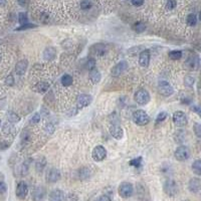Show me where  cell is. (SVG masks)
I'll return each instance as SVG.
<instances>
[{"label": "cell", "mask_w": 201, "mask_h": 201, "mask_svg": "<svg viewBox=\"0 0 201 201\" xmlns=\"http://www.w3.org/2000/svg\"><path fill=\"white\" fill-rule=\"evenodd\" d=\"M134 101L140 106H145L151 101V97L146 90L140 89L134 94Z\"/></svg>", "instance_id": "6da1fadb"}, {"label": "cell", "mask_w": 201, "mask_h": 201, "mask_svg": "<svg viewBox=\"0 0 201 201\" xmlns=\"http://www.w3.org/2000/svg\"><path fill=\"white\" fill-rule=\"evenodd\" d=\"M133 121L134 123L138 126H145L149 123L150 121V117L148 114L143 110H137L133 114Z\"/></svg>", "instance_id": "7a4b0ae2"}, {"label": "cell", "mask_w": 201, "mask_h": 201, "mask_svg": "<svg viewBox=\"0 0 201 201\" xmlns=\"http://www.w3.org/2000/svg\"><path fill=\"white\" fill-rule=\"evenodd\" d=\"M91 157H93L94 161L96 162H102L107 158V150L104 146L99 145L96 146L93 150V153H91Z\"/></svg>", "instance_id": "3957f363"}, {"label": "cell", "mask_w": 201, "mask_h": 201, "mask_svg": "<svg viewBox=\"0 0 201 201\" xmlns=\"http://www.w3.org/2000/svg\"><path fill=\"white\" fill-rule=\"evenodd\" d=\"M158 91L164 97H170L174 94V89L166 81H160L158 83Z\"/></svg>", "instance_id": "277c9868"}, {"label": "cell", "mask_w": 201, "mask_h": 201, "mask_svg": "<svg viewBox=\"0 0 201 201\" xmlns=\"http://www.w3.org/2000/svg\"><path fill=\"white\" fill-rule=\"evenodd\" d=\"M133 185L129 182H123L120 184V186L118 188L119 195L123 198H129L132 196L133 194Z\"/></svg>", "instance_id": "5b68a950"}, {"label": "cell", "mask_w": 201, "mask_h": 201, "mask_svg": "<svg viewBox=\"0 0 201 201\" xmlns=\"http://www.w3.org/2000/svg\"><path fill=\"white\" fill-rule=\"evenodd\" d=\"M91 101H93V98L90 95L81 94L77 99V109L78 110H81V109L90 106L91 104Z\"/></svg>", "instance_id": "8992f818"}, {"label": "cell", "mask_w": 201, "mask_h": 201, "mask_svg": "<svg viewBox=\"0 0 201 201\" xmlns=\"http://www.w3.org/2000/svg\"><path fill=\"white\" fill-rule=\"evenodd\" d=\"M173 123L176 125L177 127H184L186 126L188 123L187 116L185 115V113H183L181 111H177L173 114Z\"/></svg>", "instance_id": "52a82bcc"}, {"label": "cell", "mask_w": 201, "mask_h": 201, "mask_svg": "<svg viewBox=\"0 0 201 201\" xmlns=\"http://www.w3.org/2000/svg\"><path fill=\"white\" fill-rule=\"evenodd\" d=\"M174 156L175 158H176V160H178V161H186V160H188V158H189L190 156V152H189V149L187 148V147L185 146H180L178 147V148L176 149V151H175L174 153Z\"/></svg>", "instance_id": "ba28073f"}, {"label": "cell", "mask_w": 201, "mask_h": 201, "mask_svg": "<svg viewBox=\"0 0 201 201\" xmlns=\"http://www.w3.org/2000/svg\"><path fill=\"white\" fill-rule=\"evenodd\" d=\"M127 70H128V63H127V62H125V60H122V62H120L118 65H116L115 67L112 68L111 75L112 77L114 78H118L120 77L121 75H123Z\"/></svg>", "instance_id": "9c48e42d"}, {"label": "cell", "mask_w": 201, "mask_h": 201, "mask_svg": "<svg viewBox=\"0 0 201 201\" xmlns=\"http://www.w3.org/2000/svg\"><path fill=\"white\" fill-rule=\"evenodd\" d=\"M163 189H164V192L166 193L167 195H169V196H174L178 191L176 182L172 179H168L167 181L164 183Z\"/></svg>", "instance_id": "30bf717a"}, {"label": "cell", "mask_w": 201, "mask_h": 201, "mask_svg": "<svg viewBox=\"0 0 201 201\" xmlns=\"http://www.w3.org/2000/svg\"><path fill=\"white\" fill-rule=\"evenodd\" d=\"M90 52L91 54L102 57V55H105L107 53V46L103 43H96L90 47Z\"/></svg>", "instance_id": "8fae6325"}, {"label": "cell", "mask_w": 201, "mask_h": 201, "mask_svg": "<svg viewBox=\"0 0 201 201\" xmlns=\"http://www.w3.org/2000/svg\"><path fill=\"white\" fill-rule=\"evenodd\" d=\"M45 179L48 183H55L60 179V173L55 168H52L46 172V176Z\"/></svg>", "instance_id": "7c38bea8"}, {"label": "cell", "mask_w": 201, "mask_h": 201, "mask_svg": "<svg viewBox=\"0 0 201 201\" xmlns=\"http://www.w3.org/2000/svg\"><path fill=\"white\" fill-rule=\"evenodd\" d=\"M150 60H151V54H150V50L149 49H144L140 52V57H139V63L141 67H147L150 63Z\"/></svg>", "instance_id": "4fadbf2b"}, {"label": "cell", "mask_w": 201, "mask_h": 201, "mask_svg": "<svg viewBox=\"0 0 201 201\" xmlns=\"http://www.w3.org/2000/svg\"><path fill=\"white\" fill-rule=\"evenodd\" d=\"M27 193H28V187L27 184L23 181L19 182L16 187V196L20 199H24L26 197Z\"/></svg>", "instance_id": "5bb4252c"}, {"label": "cell", "mask_w": 201, "mask_h": 201, "mask_svg": "<svg viewBox=\"0 0 201 201\" xmlns=\"http://www.w3.org/2000/svg\"><path fill=\"white\" fill-rule=\"evenodd\" d=\"M46 195V190L42 186H37L32 192V198L33 201H42Z\"/></svg>", "instance_id": "9a60e30c"}, {"label": "cell", "mask_w": 201, "mask_h": 201, "mask_svg": "<svg viewBox=\"0 0 201 201\" xmlns=\"http://www.w3.org/2000/svg\"><path fill=\"white\" fill-rule=\"evenodd\" d=\"M110 134L113 138L121 140L124 136V131L120 127V125H112L110 127Z\"/></svg>", "instance_id": "2e32d148"}, {"label": "cell", "mask_w": 201, "mask_h": 201, "mask_svg": "<svg viewBox=\"0 0 201 201\" xmlns=\"http://www.w3.org/2000/svg\"><path fill=\"white\" fill-rule=\"evenodd\" d=\"M42 57H43V60H46V62H50V60H54L55 57H57V50H55L54 47L48 46L43 50Z\"/></svg>", "instance_id": "e0dca14e"}, {"label": "cell", "mask_w": 201, "mask_h": 201, "mask_svg": "<svg viewBox=\"0 0 201 201\" xmlns=\"http://www.w3.org/2000/svg\"><path fill=\"white\" fill-rule=\"evenodd\" d=\"M27 67H28V62H27L26 60H19V62L16 63V65H15V73L18 75H23L25 72H26Z\"/></svg>", "instance_id": "ac0fdd59"}, {"label": "cell", "mask_w": 201, "mask_h": 201, "mask_svg": "<svg viewBox=\"0 0 201 201\" xmlns=\"http://www.w3.org/2000/svg\"><path fill=\"white\" fill-rule=\"evenodd\" d=\"M189 190L193 193H197L201 189V180L198 178H193L189 181Z\"/></svg>", "instance_id": "d6986e66"}, {"label": "cell", "mask_w": 201, "mask_h": 201, "mask_svg": "<svg viewBox=\"0 0 201 201\" xmlns=\"http://www.w3.org/2000/svg\"><path fill=\"white\" fill-rule=\"evenodd\" d=\"M65 199V194L60 189H54L50 192L49 200L50 201H62Z\"/></svg>", "instance_id": "ffe728a7"}, {"label": "cell", "mask_w": 201, "mask_h": 201, "mask_svg": "<svg viewBox=\"0 0 201 201\" xmlns=\"http://www.w3.org/2000/svg\"><path fill=\"white\" fill-rule=\"evenodd\" d=\"M89 77H90V80H91V83L97 85V83H99L101 81L102 75H101V73L95 67V68H93V70H90V75H89Z\"/></svg>", "instance_id": "44dd1931"}, {"label": "cell", "mask_w": 201, "mask_h": 201, "mask_svg": "<svg viewBox=\"0 0 201 201\" xmlns=\"http://www.w3.org/2000/svg\"><path fill=\"white\" fill-rule=\"evenodd\" d=\"M198 60H198L197 57H190L186 60V67L190 68V70H195V68L198 67V65H199Z\"/></svg>", "instance_id": "7402d4cb"}, {"label": "cell", "mask_w": 201, "mask_h": 201, "mask_svg": "<svg viewBox=\"0 0 201 201\" xmlns=\"http://www.w3.org/2000/svg\"><path fill=\"white\" fill-rule=\"evenodd\" d=\"M34 89H35V91H38V93L43 94L48 91V89H49V83H46V81H39V83H37L36 85H35Z\"/></svg>", "instance_id": "603a6c76"}, {"label": "cell", "mask_w": 201, "mask_h": 201, "mask_svg": "<svg viewBox=\"0 0 201 201\" xmlns=\"http://www.w3.org/2000/svg\"><path fill=\"white\" fill-rule=\"evenodd\" d=\"M78 176H80L81 180H86L91 177V170L88 167L81 168L78 171Z\"/></svg>", "instance_id": "cb8c5ba5"}, {"label": "cell", "mask_w": 201, "mask_h": 201, "mask_svg": "<svg viewBox=\"0 0 201 201\" xmlns=\"http://www.w3.org/2000/svg\"><path fill=\"white\" fill-rule=\"evenodd\" d=\"M45 166H46V160H45V158H43V157L37 159L36 162H35V169H36V171L39 173L43 171V169L45 168Z\"/></svg>", "instance_id": "d4e9b609"}, {"label": "cell", "mask_w": 201, "mask_h": 201, "mask_svg": "<svg viewBox=\"0 0 201 201\" xmlns=\"http://www.w3.org/2000/svg\"><path fill=\"white\" fill-rule=\"evenodd\" d=\"M3 132L5 135H13L15 134V128L12 123H5L3 126Z\"/></svg>", "instance_id": "484cf974"}, {"label": "cell", "mask_w": 201, "mask_h": 201, "mask_svg": "<svg viewBox=\"0 0 201 201\" xmlns=\"http://www.w3.org/2000/svg\"><path fill=\"white\" fill-rule=\"evenodd\" d=\"M73 77L70 75H63L62 80H60V83H62V85L63 86H70L73 85Z\"/></svg>", "instance_id": "4316f807"}, {"label": "cell", "mask_w": 201, "mask_h": 201, "mask_svg": "<svg viewBox=\"0 0 201 201\" xmlns=\"http://www.w3.org/2000/svg\"><path fill=\"white\" fill-rule=\"evenodd\" d=\"M192 171L194 174L201 176V160H195L192 163Z\"/></svg>", "instance_id": "83f0119b"}, {"label": "cell", "mask_w": 201, "mask_h": 201, "mask_svg": "<svg viewBox=\"0 0 201 201\" xmlns=\"http://www.w3.org/2000/svg\"><path fill=\"white\" fill-rule=\"evenodd\" d=\"M133 28H134L135 31L138 32V33H142V32H144L145 29H146V24L142 21H138L134 24Z\"/></svg>", "instance_id": "f1b7e54d"}, {"label": "cell", "mask_w": 201, "mask_h": 201, "mask_svg": "<svg viewBox=\"0 0 201 201\" xmlns=\"http://www.w3.org/2000/svg\"><path fill=\"white\" fill-rule=\"evenodd\" d=\"M169 57L172 60H179L182 57V52L181 50H172L169 52Z\"/></svg>", "instance_id": "f546056e"}, {"label": "cell", "mask_w": 201, "mask_h": 201, "mask_svg": "<svg viewBox=\"0 0 201 201\" xmlns=\"http://www.w3.org/2000/svg\"><path fill=\"white\" fill-rule=\"evenodd\" d=\"M142 161H143V158H142V157H137V158L132 159L131 161L129 162V164H130V166H133L135 168H139V167H141Z\"/></svg>", "instance_id": "4dcf8cb0"}, {"label": "cell", "mask_w": 201, "mask_h": 201, "mask_svg": "<svg viewBox=\"0 0 201 201\" xmlns=\"http://www.w3.org/2000/svg\"><path fill=\"white\" fill-rule=\"evenodd\" d=\"M186 22H187V24L189 25V26H194V25L197 23V17H196V15L193 14V13L189 14L187 16Z\"/></svg>", "instance_id": "1f68e13d"}, {"label": "cell", "mask_w": 201, "mask_h": 201, "mask_svg": "<svg viewBox=\"0 0 201 201\" xmlns=\"http://www.w3.org/2000/svg\"><path fill=\"white\" fill-rule=\"evenodd\" d=\"M7 119H8V121L12 124L17 123V122H19V120H20L19 116L17 115V114L13 113V112H10V113H8V115H7Z\"/></svg>", "instance_id": "d6a6232c"}, {"label": "cell", "mask_w": 201, "mask_h": 201, "mask_svg": "<svg viewBox=\"0 0 201 201\" xmlns=\"http://www.w3.org/2000/svg\"><path fill=\"white\" fill-rule=\"evenodd\" d=\"M44 130L48 135H52L54 133V130H55L54 125H53L52 122H47V123L44 125Z\"/></svg>", "instance_id": "836d02e7"}, {"label": "cell", "mask_w": 201, "mask_h": 201, "mask_svg": "<svg viewBox=\"0 0 201 201\" xmlns=\"http://www.w3.org/2000/svg\"><path fill=\"white\" fill-rule=\"evenodd\" d=\"M167 116H168L167 112H165V111L160 112V113L158 114V116L156 117V124L158 125L159 123H161V122L165 121V120H166V118H167Z\"/></svg>", "instance_id": "e575fe53"}, {"label": "cell", "mask_w": 201, "mask_h": 201, "mask_svg": "<svg viewBox=\"0 0 201 201\" xmlns=\"http://www.w3.org/2000/svg\"><path fill=\"white\" fill-rule=\"evenodd\" d=\"M18 21L21 25L28 22V17H27V14L25 12H20L18 14Z\"/></svg>", "instance_id": "d590c367"}, {"label": "cell", "mask_w": 201, "mask_h": 201, "mask_svg": "<svg viewBox=\"0 0 201 201\" xmlns=\"http://www.w3.org/2000/svg\"><path fill=\"white\" fill-rule=\"evenodd\" d=\"M34 27H37L36 24H32V23H25L23 25H21V26L17 27L16 30L17 31H21V30H26V29H31V28H34Z\"/></svg>", "instance_id": "8d00e7d4"}, {"label": "cell", "mask_w": 201, "mask_h": 201, "mask_svg": "<svg viewBox=\"0 0 201 201\" xmlns=\"http://www.w3.org/2000/svg\"><path fill=\"white\" fill-rule=\"evenodd\" d=\"M109 121L111 122L112 125H120V119H119V117L116 113H113L109 117Z\"/></svg>", "instance_id": "74e56055"}, {"label": "cell", "mask_w": 201, "mask_h": 201, "mask_svg": "<svg viewBox=\"0 0 201 201\" xmlns=\"http://www.w3.org/2000/svg\"><path fill=\"white\" fill-rule=\"evenodd\" d=\"M65 201H78V196L75 193H68L65 196Z\"/></svg>", "instance_id": "f35d334b"}, {"label": "cell", "mask_w": 201, "mask_h": 201, "mask_svg": "<svg viewBox=\"0 0 201 201\" xmlns=\"http://www.w3.org/2000/svg\"><path fill=\"white\" fill-rule=\"evenodd\" d=\"M86 67L88 70H93V68H95L96 67V60H95V58H93V57L89 58L88 62H86Z\"/></svg>", "instance_id": "ab89813d"}, {"label": "cell", "mask_w": 201, "mask_h": 201, "mask_svg": "<svg viewBox=\"0 0 201 201\" xmlns=\"http://www.w3.org/2000/svg\"><path fill=\"white\" fill-rule=\"evenodd\" d=\"M193 131H194V134L198 138H201V124L195 123L194 126H193Z\"/></svg>", "instance_id": "60d3db41"}, {"label": "cell", "mask_w": 201, "mask_h": 201, "mask_svg": "<svg viewBox=\"0 0 201 201\" xmlns=\"http://www.w3.org/2000/svg\"><path fill=\"white\" fill-rule=\"evenodd\" d=\"M40 119H41V116H40L39 113H34V115L30 118V121L29 123L30 124H37L38 122L40 121Z\"/></svg>", "instance_id": "b9f144b4"}, {"label": "cell", "mask_w": 201, "mask_h": 201, "mask_svg": "<svg viewBox=\"0 0 201 201\" xmlns=\"http://www.w3.org/2000/svg\"><path fill=\"white\" fill-rule=\"evenodd\" d=\"M91 7V3L89 0H83L81 2V8L83 10H89Z\"/></svg>", "instance_id": "7bdbcfd3"}, {"label": "cell", "mask_w": 201, "mask_h": 201, "mask_svg": "<svg viewBox=\"0 0 201 201\" xmlns=\"http://www.w3.org/2000/svg\"><path fill=\"white\" fill-rule=\"evenodd\" d=\"M176 5H177L176 0H168L167 3H166V8L168 10H172L176 7Z\"/></svg>", "instance_id": "ee69618b"}, {"label": "cell", "mask_w": 201, "mask_h": 201, "mask_svg": "<svg viewBox=\"0 0 201 201\" xmlns=\"http://www.w3.org/2000/svg\"><path fill=\"white\" fill-rule=\"evenodd\" d=\"M5 85L6 86H12L14 85V78L12 75H8L5 78Z\"/></svg>", "instance_id": "f6af8a7d"}, {"label": "cell", "mask_w": 201, "mask_h": 201, "mask_svg": "<svg viewBox=\"0 0 201 201\" xmlns=\"http://www.w3.org/2000/svg\"><path fill=\"white\" fill-rule=\"evenodd\" d=\"M28 140H29V134H28V132H27V131H23V132H22V134H21V142L23 144H25V143H27V142H28Z\"/></svg>", "instance_id": "bcb514c9"}, {"label": "cell", "mask_w": 201, "mask_h": 201, "mask_svg": "<svg viewBox=\"0 0 201 201\" xmlns=\"http://www.w3.org/2000/svg\"><path fill=\"white\" fill-rule=\"evenodd\" d=\"M193 83H194V78L192 77H186V78H185V85L188 86H192Z\"/></svg>", "instance_id": "7dc6e473"}, {"label": "cell", "mask_w": 201, "mask_h": 201, "mask_svg": "<svg viewBox=\"0 0 201 201\" xmlns=\"http://www.w3.org/2000/svg\"><path fill=\"white\" fill-rule=\"evenodd\" d=\"M132 4L136 7H139L144 4V0H132Z\"/></svg>", "instance_id": "c3c4849f"}, {"label": "cell", "mask_w": 201, "mask_h": 201, "mask_svg": "<svg viewBox=\"0 0 201 201\" xmlns=\"http://www.w3.org/2000/svg\"><path fill=\"white\" fill-rule=\"evenodd\" d=\"M96 201H112V199L108 195H102V196L99 197Z\"/></svg>", "instance_id": "681fc988"}, {"label": "cell", "mask_w": 201, "mask_h": 201, "mask_svg": "<svg viewBox=\"0 0 201 201\" xmlns=\"http://www.w3.org/2000/svg\"><path fill=\"white\" fill-rule=\"evenodd\" d=\"M7 188L6 185H5L4 182H0V194H3V193L6 192Z\"/></svg>", "instance_id": "f907efd6"}, {"label": "cell", "mask_w": 201, "mask_h": 201, "mask_svg": "<svg viewBox=\"0 0 201 201\" xmlns=\"http://www.w3.org/2000/svg\"><path fill=\"white\" fill-rule=\"evenodd\" d=\"M40 19H41L42 21L46 22L47 20H48V14L45 13V12H42V13L40 14Z\"/></svg>", "instance_id": "816d5d0a"}, {"label": "cell", "mask_w": 201, "mask_h": 201, "mask_svg": "<svg viewBox=\"0 0 201 201\" xmlns=\"http://www.w3.org/2000/svg\"><path fill=\"white\" fill-rule=\"evenodd\" d=\"M192 111L195 112V113H197L198 115H199L201 117V109L199 108V107H193L192 108Z\"/></svg>", "instance_id": "f5cc1de1"}, {"label": "cell", "mask_w": 201, "mask_h": 201, "mask_svg": "<svg viewBox=\"0 0 201 201\" xmlns=\"http://www.w3.org/2000/svg\"><path fill=\"white\" fill-rule=\"evenodd\" d=\"M41 114H42V117H46V116L49 115V112L47 111V109L41 108Z\"/></svg>", "instance_id": "db71d44e"}, {"label": "cell", "mask_w": 201, "mask_h": 201, "mask_svg": "<svg viewBox=\"0 0 201 201\" xmlns=\"http://www.w3.org/2000/svg\"><path fill=\"white\" fill-rule=\"evenodd\" d=\"M18 3L21 5V6H25V5H26V0H18Z\"/></svg>", "instance_id": "11a10c76"}, {"label": "cell", "mask_w": 201, "mask_h": 201, "mask_svg": "<svg viewBox=\"0 0 201 201\" xmlns=\"http://www.w3.org/2000/svg\"><path fill=\"white\" fill-rule=\"evenodd\" d=\"M0 5H1V6L6 5V0H0Z\"/></svg>", "instance_id": "9f6ffc18"}, {"label": "cell", "mask_w": 201, "mask_h": 201, "mask_svg": "<svg viewBox=\"0 0 201 201\" xmlns=\"http://www.w3.org/2000/svg\"><path fill=\"white\" fill-rule=\"evenodd\" d=\"M199 19L201 20V11L199 12Z\"/></svg>", "instance_id": "6f0895ef"}, {"label": "cell", "mask_w": 201, "mask_h": 201, "mask_svg": "<svg viewBox=\"0 0 201 201\" xmlns=\"http://www.w3.org/2000/svg\"><path fill=\"white\" fill-rule=\"evenodd\" d=\"M0 126H1V122H0Z\"/></svg>", "instance_id": "680465c9"}]
</instances>
